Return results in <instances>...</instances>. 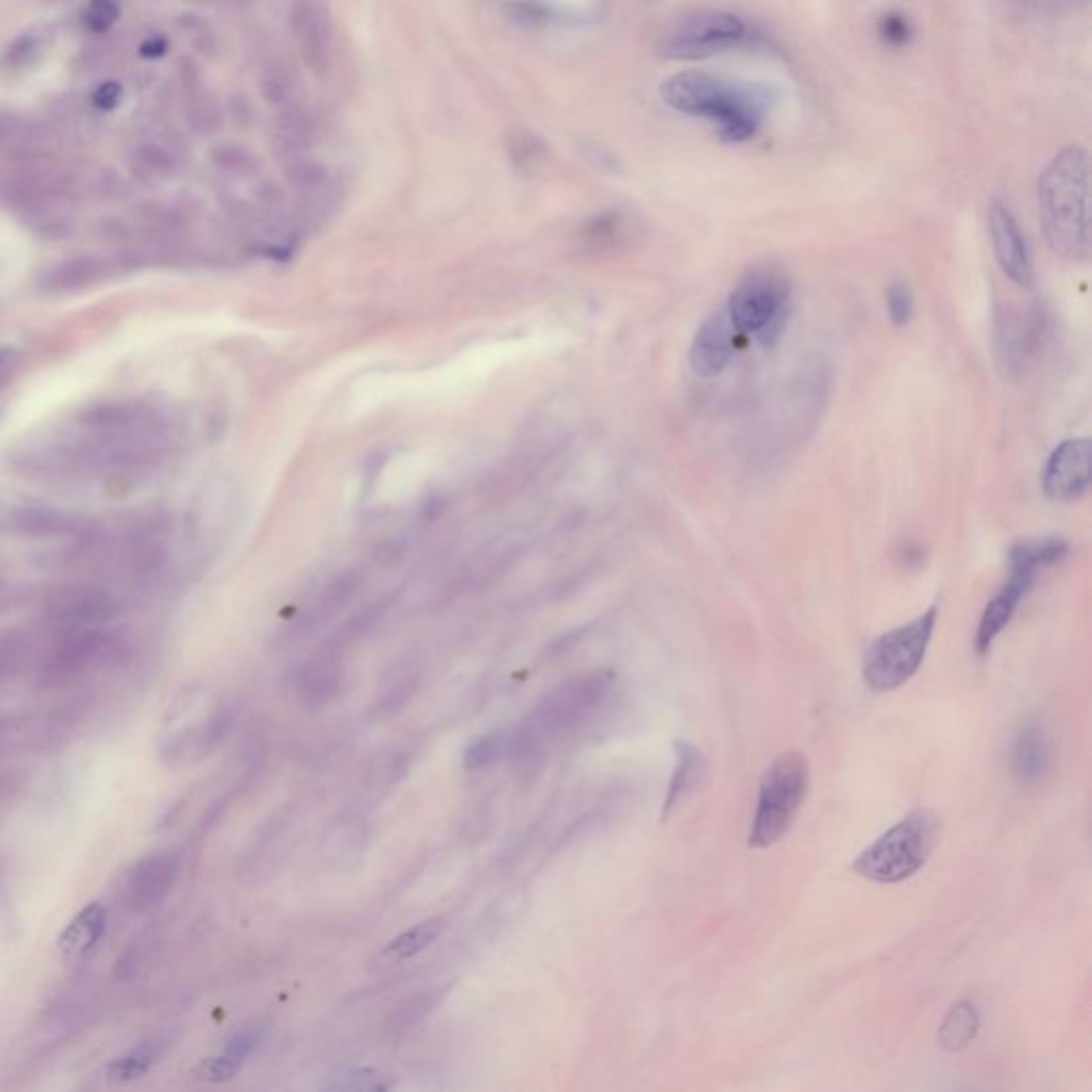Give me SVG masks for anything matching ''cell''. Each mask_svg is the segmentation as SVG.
Instances as JSON below:
<instances>
[{
	"label": "cell",
	"instance_id": "obj_24",
	"mask_svg": "<svg viewBox=\"0 0 1092 1092\" xmlns=\"http://www.w3.org/2000/svg\"><path fill=\"white\" fill-rule=\"evenodd\" d=\"M1069 551L1071 544L1059 536L1020 540L1009 551V570L1037 579L1041 568L1063 561L1069 555Z\"/></svg>",
	"mask_w": 1092,
	"mask_h": 1092
},
{
	"label": "cell",
	"instance_id": "obj_17",
	"mask_svg": "<svg viewBox=\"0 0 1092 1092\" xmlns=\"http://www.w3.org/2000/svg\"><path fill=\"white\" fill-rule=\"evenodd\" d=\"M342 651L344 646L331 638L299 668L297 692L310 709L325 707L338 696L344 676Z\"/></svg>",
	"mask_w": 1092,
	"mask_h": 1092
},
{
	"label": "cell",
	"instance_id": "obj_2",
	"mask_svg": "<svg viewBox=\"0 0 1092 1092\" xmlns=\"http://www.w3.org/2000/svg\"><path fill=\"white\" fill-rule=\"evenodd\" d=\"M137 651V636L119 623L58 634L36 656L34 683L38 690L56 694L90 692L92 683L127 672Z\"/></svg>",
	"mask_w": 1092,
	"mask_h": 1092
},
{
	"label": "cell",
	"instance_id": "obj_34",
	"mask_svg": "<svg viewBox=\"0 0 1092 1092\" xmlns=\"http://www.w3.org/2000/svg\"><path fill=\"white\" fill-rule=\"evenodd\" d=\"M135 160H137V165L141 169H145L152 176H169L174 171V167H176V160H174L171 152L165 150L163 145H156V143L141 145L135 152Z\"/></svg>",
	"mask_w": 1092,
	"mask_h": 1092
},
{
	"label": "cell",
	"instance_id": "obj_1",
	"mask_svg": "<svg viewBox=\"0 0 1092 1092\" xmlns=\"http://www.w3.org/2000/svg\"><path fill=\"white\" fill-rule=\"evenodd\" d=\"M660 95L670 109L709 119L717 135L730 143L753 139L775 101L771 88L709 71L676 73L662 84Z\"/></svg>",
	"mask_w": 1092,
	"mask_h": 1092
},
{
	"label": "cell",
	"instance_id": "obj_13",
	"mask_svg": "<svg viewBox=\"0 0 1092 1092\" xmlns=\"http://www.w3.org/2000/svg\"><path fill=\"white\" fill-rule=\"evenodd\" d=\"M988 233H990L996 263L1003 269V273L1014 282L1016 287L1029 289L1035 279L1029 241L1016 216L1011 214V210L998 198L990 201Z\"/></svg>",
	"mask_w": 1092,
	"mask_h": 1092
},
{
	"label": "cell",
	"instance_id": "obj_38",
	"mask_svg": "<svg viewBox=\"0 0 1092 1092\" xmlns=\"http://www.w3.org/2000/svg\"><path fill=\"white\" fill-rule=\"evenodd\" d=\"M119 16V9L117 5L113 3H92L88 9H86V16H84V22L88 24L90 30L95 32H103L107 30Z\"/></svg>",
	"mask_w": 1092,
	"mask_h": 1092
},
{
	"label": "cell",
	"instance_id": "obj_22",
	"mask_svg": "<svg viewBox=\"0 0 1092 1092\" xmlns=\"http://www.w3.org/2000/svg\"><path fill=\"white\" fill-rule=\"evenodd\" d=\"M707 760L698 747L687 741L674 743V768L662 804V820H668L707 779Z\"/></svg>",
	"mask_w": 1092,
	"mask_h": 1092
},
{
	"label": "cell",
	"instance_id": "obj_35",
	"mask_svg": "<svg viewBox=\"0 0 1092 1092\" xmlns=\"http://www.w3.org/2000/svg\"><path fill=\"white\" fill-rule=\"evenodd\" d=\"M913 34L909 18L901 11H887L879 20V36L887 46H905Z\"/></svg>",
	"mask_w": 1092,
	"mask_h": 1092
},
{
	"label": "cell",
	"instance_id": "obj_20",
	"mask_svg": "<svg viewBox=\"0 0 1092 1092\" xmlns=\"http://www.w3.org/2000/svg\"><path fill=\"white\" fill-rule=\"evenodd\" d=\"M1033 583H1035L1033 577L1009 570L1007 583L986 604V609L982 613V619H980V625H978V634H976V649H978L980 656H986L992 649L994 640L1009 625L1011 617L1016 615L1018 604L1029 593Z\"/></svg>",
	"mask_w": 1092,
	"mask_h": 1092
},
{
	"label": "cell",
	"instance_id": "obj_15",
	"mask_svg": "<svg viewBox=\"0 0 1092 1092\" xmlns=\"http://www.w3.org/2000/svg\"><path fill=\"white\" fill-rule=\"evenodd\" d=\"M737 334L727 320L723 308L711 312L702 322L690 346V368L698 378L719 376L735 356Z\"/></svg>",
	"mask_w": 1092,
	"mask_h": 1092
},
{
	"label": "cell",
	"instance_id": "obj_29",
	"mask_svg": "<svg viewBox=\"0 0 1092 1092\" xmlns=\"http://www.w3.org/2000/svg\"><path fill=\"white\" fill-rule=\"evenodd\" d=\"M395 1077L374 1067H358L342 1073L322 1092H393Z\"/></svg>",
	"mask_w": 1092,
	"mask_h": 1092
},
{
	"label": "cell",
	"instance_id": "obj_7",
	"mask_svg": "<svg viewBox=\"0 0 1092 1092\" xmlns=\"http://www.w3.org/2000/svg\"><path fill=\"white\" fill-rule=\"evenodd\" d=\"M790 303L788 275L775 265H755L739 279L723 312L737 336L771 346L785 329Z\"/></svg>",
	"mask_w": 1092,
	"mask_h": 1092
},
{
	"label": "cell",
	"instance_id": "obj_6",
	"mask_svg": "<svg viewBox=\"0 0 1092 1092\" xmlns=\"http://www.w3.org/2000/svg\"><path fill=\"white\" fill-rule=\"evenodd\" d=\"M939 832V818L930 808H915L864 849L854 871L875 883H901L926 864Z\"/></svg>",
	"mask_w": 1092,
	"mask_h": 1092
},
{
	"label": "cell",
	"instance_id": "obj_21",
	"mask_svg": "<svg viewBox=\"0 0 1092 1092\" xmlns=\"http://www.w3.org/2000/svg\"><path fill=\"white\" fill-rule=\"evenodd\" d=\"M361 587V577L354 570H342L327 579L318 587L314 597L305 604V609L297 617V630L310 632L336 617L344 606L356 595Z\"/></svg>",
	"mask_w": 1092,
	"mask_h": 1092
},
{
	"label": "cell",
	"instance_id": "obj_11",
	"mask_svg": "<svg viewBox=\"0 0 1092 1092\" xmlns=\"http://www.w3.org/2000/svg\"><path fill=\"white\" fill-rule=\"evenodd\" d=\"M741 16L725 9H692L674 18L660 34V52L674 60H702L747 42Z\"/></svg>",
	"mask_w": 1092,
	"mask_h": 1092
},
{
	"label": "cell",
	"instance_id": "obj_40",
	"mask_svg": "<svg viewBox=\"0 0 1092 1092\" xmlns=\"http://www.w3.org/2000/svg\"><path fill=\"white\" fill-rule=\"evenodd\" d=\"M14 133V119H7L5 115H0V145H3L9 135Z\"/></svg>",
	"mask_w": 1092,
	"mask_h": 1092
},
{
	"label": "cell",
	"instance_id": "obj_32",
	"mask_svg": "<svg viewBox=\"0 0 1092 1092\" xmlns=\"http://www.w3.org/2000/svg\"><path fill=\"white\" fill-rule=\"evenodd\" d=\"M154 1063V1047L152 1043H141L133 1047L123 1059H117L107 1069V1080L113 1084H125L141 1077L150 1065Z\"/></svg>",
	"mask_w": 1092,
	"mask_h": 1092
},
{
	"label": "cell",
	"instance_id": "obj_5",
	"mask_svg": "<svg viewBox=\"0 0 1092 1092\" xmlns=\"http://www.w3.org/2000/svg\"><path fill=\"white\" fill-rule=\"evenodd\" d=\"M32 609L36 623L58 636L115 625L129 613V600L105 583L69 579L50 585Z\"/></svg>",
	"mask_w": 1092,
	"mask_h": 1092
},
{
	"label": "cell",
	"instance_id": "obj_26",
	"mask_svg": "<svg viewBox=\"0 0 1092 1092\" xmlns=\"http://www.w3.org/2000/svg\"><path fill=\"white\" fill-rule=\"evenodd\" d=\"M444 930H447V922H444L442 917H431V920H425L412 928H408L406 933L397 935L380 954V960L384 964H395V962H401V960H410L415 956H419L421 952H425L429 945H433Z\"/></svg>",
	"mask_w": 1092,
	"mask_h": 1092
},
{
	"label": "cell",
	"instance_id": "obj_23",
	"mask_svg": "<svg viewBox=\"0 0 1092 1092\" xmlns=\"http://www.w3.org/2000/svg\"><path fill=\"white\" fill-rule=\"evenodd\" d=\"M103 277V265L95 257H73L44 269L36 285L48 293L84 291Z\"/></svg>",
	"mask_w": 1092,
	"mask_h": 1092
},
{
	"label": "cell",
	"instance_id": "obj_12",
	"mask_svg": "<svg viewBox=\"0 0 1092 1092\" xmlns=\"http://www.w3.org/2000/svg\"><path fill=\"white\" fill-rule=\"evenodd\" d=\"M95 518L75 510L34 500L0 498V536L36 542H69L82 536Z\"/></svg>",
	"mask_w": 1092,
	"mask_h": 1092
},
{
	"label": "cell",
	"instance_id": "obj_18",
	"mask_svg": "<svg viewBox=\"0 0 1092 1092\" xmlns=\"http://www.w3.org/2000/svg\"><path fill=\"white\" fill-rule=\"evenodd\" d=\"M180 856L176 852H154L133 864L127 875V895L135 907H152L163 901L178 879Z\"/></svg>",
	"mask_w": 1092,
	"mask_h": 1092
},
{
	"label": "cell",
	"instance_id": "obj_33",
	"mask_svg": "<svg viewBox=\"0 0 1092 1092\" xmlns=\"http://www.w3.org/2000/svg\"><path fill=\"white\" fill-rule=\"evenodd\" d=\"M885 310H887V318L889 322H893L895 327H907L911 318H913V310H915V301H913V291L911 287L907 285L905 279H893L885 289Z\"/></svg>",
	"mask_w": 1092,
	"mask_h": 1092
},
{
	"label": "cell",
	"instance_id": "obj_37",
	"mask_svg": "<svg viewBox=\"0 0 1092 1092\" xmlns=\"http://www.w3.org/2000/svg\"><path fill=\"white\" fill-rule=\"evenodd\" d=\"M261 1037H263L261 1029L241 1031V1033H237V1035H233L229 1039V1043L224 1047V1055L235 1059V1061H239V1063H244L252 1055V1051L257 1049V1045L261 1043Z\"/></svg>",
	"mask_w": 1092,
	"mask_h": 1092
},
{
	"label": "cell",
	"instance_id": "obj_16",
	"mask_svg": "<svg viewBox=\"0 0 1092 1092\" xmlns=\"http://www.w3.org/2000/svg\"><path fill=\"white\" fill-rule=\"evenodd\" d=\"M1041 316L1037 312L1003 310L996 320V352L1005 374L1018 376L1039 342Z\"/></svg>",
	"mask_w": 1092,
	"mask_h": 1092
},
{
	"label": "cell",
	"instance_id": "obj_31",
	"mask_svg": "<svg viewBox=\"0 0 1092 1092\" xmlns=\"http://www.w3.org/2000/svg\"><path fill=\"white\" fill-rule=\"evenodd\" d=\"M417 683H419V672L415 668L399 666L397 672L389 676V685L384 687V692H380V704H378L380 711L382 713L403 711V707L408 704V700L412 698L417 690Z\"/></svg>",
	"mask_w": 1092,
	"mask_h": 1092
},
{
	"label": "cell",
	"instance_id": "obj_14",
	"mask_svg": "<svg viewBox=\"0 0 1092 1092\" xmlns=\"http://www.w3.org/2000/svg\"><path fill=\"white\" fill-rule=\"evenodd\" d=\"M1090 440L1069 437L1045 461L1041 487L1055 502H1075L1090 487Z\"/></svg>",
	"mask_w": 1092,
	"mask_h": 1092
},
{
	"label": "cell",
	"instance_id": "obj_19",
	"mask_svg": "<svg viewBox=\"0 0 1092 1092\" xmlns=\"http://www.w3.org/2000/svg\"><path fill=\"white\" fill-rule=\"evenodd\" d=\"M1051 762H1055V751H1051L1047 727L1041 719L1029 717L1014 741V753H1011L1014 775L1027 785H1037L1049 775Z\"/></svg>",
	"mask_w": 1092,
	"mask_h": 1092
},
{
	"label": "cell",
	"instance_id": "obj_4",
	"mask_svg": "<svg viewBox=\"0 0 1092 1092\" xmlns=\"http://www.w3.org/2000/svg\"><path fill=\"white\" fill-rule=\"evenodd\" d=\"M235 723L229 702L210 700L204 692H184L169 707L156 737L160 762L182 766L212 753Z\"/></svg>",
	"mask_w": 1092,
	"mask_h": 1092
},
{
	"label": "cell",
	"instance_id": "obj_8",
	"mask_svg": "<svg viewBox=\"0 0 1092 1092\" xmlns=\"http://www.w3.org/2000/svg\"><path fill=\"white\" fill-rule=\"evenodd\" d=\"M808 781L811 771L802 753L788 751L773 760L760 781L749 826V847L766 849L783 838L806 798Z\"/></svg>",
	"mask_w": 1092,
	"mask_h": 1092
},
{
	"label": "cell",
	"instance_id": "obj_10",
	"mask_svg": "<svg viewBox=\"0 0 1092 1092\" xmlns=\"http://www.w3.org/2000/svg\"><path fill=\"white\" fill-rule=\"evenodd\" d=\"M939 621V609L930 606L913 621L881 634L864 656L862 676L871 692H895L920 670Z\"/></svg>",
	"mask_w": 1092,
	"mask_h": 1092
},
{
	"label": "cell",
	"instance_id": "obj_9",
	"mask_svg": "<svg viewBox=\"0 0 1092 1092\" xmlns=\"http://www.w3.org/2000/svg\"><path fill=\"white\" fill-rule=\"evenodd\" d=\"M611 683L613 676L609 672H591L559 685L557 690L542 698L528 721L521 725V730L512 737V753H530L551 737H557L589 717L604 702Z\"/></svg>",
	"mask_w": 1092,
	"mask_h": 1092
},
{
	"label": "cell",
	"instance_id": "obj_28",
	"mask_svg": "<svg viewBox=\"0 0 1092 1092\" xmlns=\"http://www.w3.org/2000/svg\"><path fill=\"white\" fill-rule=\"evenodd\" d=\"M980 1029V1011L974 1003L962 1001L950 1009L941 1029L939 1043L948 1051H960L976 1039Z\"/></svg>",
	"mask_w": 1092,
	"mask_h": 1092
},
{
	"label": "cell",
	"instance_id": "obj_3",
	"mask_svg": "<svg viewBox=\"0 0 1092 1092\" xmlns=\"http://www.w3.org/2000/svg\"><path fill=\"white\" fill-rule=\"evenodd\" d=\"M1088 188L1090 158L1080 143L1059 150L1037 178L1039 222L1061 259L1086 261L1090 255Z\"/></svg>",
	"mask_w": 1092,
	"mask_h": 1092
},
{
	"label": "cell",
	"instance_id": "obj_39",
	"mask_svg": "<svg viewBox=\"0 0 1092 1092\" xmlns=\"http://www.w3.org/2000/svg\"><path fill=\"white\" fill-rule=\"evenodd\" d=\"M119 99V86L117 84H107L103 86L99 92H97V103L99 105H105V107H113Z\"/></svg>",
	"mask_w": 1092,
	"mask_h": 1092
},
{
	"label": "cell",
	"instance_id": "obj_27",
	"mask_svg": "<svg viewBox=\"0 0 1092 1092\" xmlns=\"http://www.w3.org/2000/svg\"><path fill=\"white\" fill-rule=\"evenodd\" d=\"M105 930V909L99 903L79 911L60 935V948L66 954H86L92 950Z\"/></svg>",
	"mask_w": 1092,
	"mask_h": 1092
},
{
	"label": "cell",
	"instance_id": "obj_30",
	"mask_svg": "<svg viewBox=\"0 0 1092 1092\" xmlns=\"http://www.w3.org/2000/svg\"><path fill=\"white\" fill-rule=\"evenodd\" d=\"M512 753V737L504 733L487 735L476 739L463 755V766L468 771H482V768L494 766L502 755Z\"/></svg>",
	"mask_w": 1092,
	"mask_h": 1092
},
{
	"label": "cell",
	"instance_id": "obj_25",
	"mask_svg": "<svg viewBox=\"0 0 1092 1092\" xmlns=\"http://www.w3.org/2000/svg\"><path fill=\"white\" fill-rule=\"evenodd\" d=\"M444 994H447V990L444 988H427L419 994H412L410 998H406L403 1003H399L393 1014L389 1016V1020L384 1022V1031L389 1037H403L406 1033H410L412 1029H417L421 1022H425L433 1011L437 1009V1005L442 1003Z\"/></svg>",
	"mask_w": 1092,
	"mask_h": 1092
},
{
	"label": "cell",
	"instance_id": "obj_36",
	"mask_svg": "<svg viewBox=\"0 0 1092 1092\" xmlns=\"http://www.w3.org/2000/svg\"><path fill=\"white\" fill-rule=\"evenodd\" d=\"M241 1065H244V1063H239V1061L227 1057L224 1051H222L220 1057L208 1059L204 1065H201V1067L196 1069V1075H198L201 1080H206V1082L220 1084V1082H229V1080H233V1077L239 1073Z\"/></svg>",
	"mask_w": 1092,
	"mask_h": 1092
}]
</instances>
